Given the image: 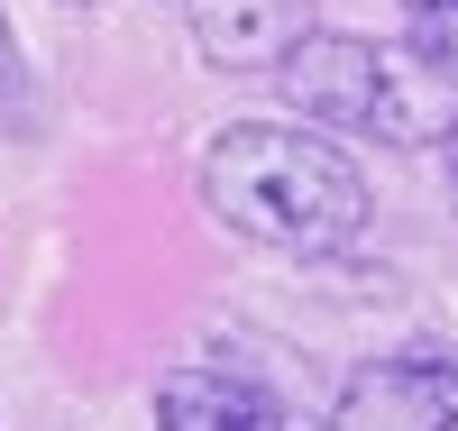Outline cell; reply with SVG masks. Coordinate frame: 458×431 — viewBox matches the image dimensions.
Wrapping results in <instances>:
<instances>
[{
  "label": "cell",
  "mask_w": 458,
  "mask_h": 431,
  "mask_svg": "<svg viewBox=\"0 0 458 431\" xmlns=\"http://www.w3.org/2000/svg\"><path fill=\"white\" fill-rule=\"evenodd\" d=\"M10 83H19V28H10V10H0V101H10Z\"/></svg>",
  "instance_id": "obj_7"
},
{
  "label": "cell",
  "mask_w": 458,
  "mask_h": 431,
  "mask_svg": "<svg viewBox=\"0 0 458 431\" xmlns=\"http://www.w3.org/2000/svg\"><path fill=\"white\" fill-rule=\"evenodd\" d=\"M330 431H458V358L449 349L367 358L349 385H339Z\"/></svg>",
  "instance_id": "obj_3"
},
{
  "label": "cell",
  "mask_w": 458,
  "mask_h": 431,
  "mask_svg": "<svg viewBox=\"0 0 458 431\" xmlns=\"http://www.w3.org/2000/svg\"><path fill=\"white\" fill-rule=\"evenodd\" d=\"M403 10H440V0H403Z\"/></svg>",
  "instance_id": "obj_9"
},
{
  "label": "cell",
  "mask_w": 458,
  "mask_h": 431,
  "mask_svg": "<svg viewBox=\"0 0 458 431\" xmlns=\"http://www.w3.org/2000/svg\"><path fill=\"white\" fill-rule=\"evenodd\" d=\"M449 184H458V120H449Z\"/></svg>",
  "instance_id": "obj_8"
},
{
  "label": "cell",
  "mask_w": 458,
  "mask_h": 431,
  "mask_svg": "<svg viewBox=\"0 0 458 431\" xmlns=\"http://www.w3.org/2000/svg\"><path fill=\"white\" fill-rule=\"evenodd\" d=\"M403 56H422L440 83H458V0H440V10H412V47Z\"/></svg>",
  "instance_id": "obj_6"
},
{
  "label": "cell",
  "mask_w": 458,
  "mask_h": 431,
  "mask_svg": "<svg viewBox=\"0 0 458 431\" xmlns=\"http://www.w3.org/2000/svg\"><path fill=\"white\" fill-rule=\"evenodd\" d=\"M183 28L211 73H276L312 37V0H183Z\"/></svg>",
  "instance_id": "obj_4"
},
{
  "label": "cell",
  "mask_w": 458,
  "mask_h": 431,
  "mask_svg": "<svg viewBox=\"0 0 458 431\" xmlns=\"http://www.w3.org/2000/svg\"><path fill=\"white\" fill-rule=\"evenodd\" d=\"M276 83L293 101L302 129H376L394 147H422V138H449L458 110H440V73L403 47H376V37H349V28H312L302 47L276 65Z\"/></svg>",
  "instance_id": "obj_2"
},
{
  "label": "cell",
  "mask_w": 458,
  "mask_h": 431,
  "mask_svg": "<svg viewBox=\"0 0 458 431\" xmlns=\"http://www.w3.org/2000/svg\"><path fill=\"white\" fill-rule=\"evenodd\" d=\"M157 431H302V413L239 367H165L157 376Z\"/></svg>",
  "instance_id": "obj_5"
},
{
  "label": "cell",
  "mask_w": 458,
  "mask_h": 431,
  "mask_svg": "<svg viewBox=\"0 0 458 431\" xmlns=\"http://www.w3.org/2000/svg\"><path fill=\"white\" fill-rule=\"evenodd\" d=\"M202 211L276 257H339L367 229L358 156L302 120H229L202 147Z\"/></svg>",
  "instance_id": "obj_1"
},
{
  "label": "cell",
  "mask_w": 458,
  "mask_h": 431,
  "mask_svg": "<svg viewBox=\"0 0 458 431\" xmlns=\"http://www.w3.org/2000/svg\"><path fill=\"white\" fill-rule=\"evenodd\" d=\"M83 10H92V0H83Z\"/></svg>",
  "instance_id": "obj_10"
}]
</instances>
